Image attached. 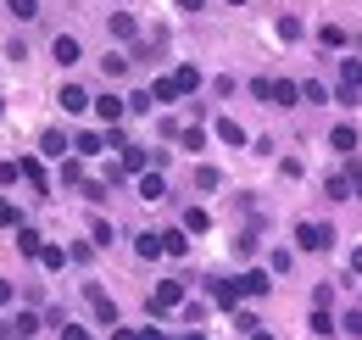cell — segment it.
<instances>
[{
    "mask_svg": "<svg viewBox=\"0 0 362 340\" xmlns=\"http://www.w3.org/2000/svg\"><path fill=\"white\" fill-rule=\"evenodd\" d=\"M351 273H362V246H357V251H351Z\"/></svg>",
    "mask_w": 362,
    "mask_h": 340,
    "instance_id": "46",
    "label": "cell"
},
{
    "mask_svg": "<svg viewBox=\"0 0 362 340\" xmlns=\"http://www.w3.org/2000/svg\"><path fill=\"white\" fill-rule=\"evenodd\" d=\"M357 95H362V62L357 56H340V89H334V101L357 106Z\"/></svg>",
    "mask_w": 362,
    "mask_h": 340,
    "instance_id": "1",
    "label": "cell"
},
{
    "mask_svg": "<svg viewBox=\"0 0 362 340\" xmlns=\"http://www.w3.org/2000/svg\"><path fill=\"white\" fill-rule=\"evenodd\" d=\"M173 79H179V89H184V95H195V89H201V67H189V62H184Z\"/></svg>",
    "mask_w": 362,
    "mask_h": 340,
    "instance_id": "23",
    "label": "cell"
},
{
    "mask_svg": "<svg viewBox=\"0 0 362 340\" xmlns=\"http://www.w3.org/2000/svg\"><path fill=\"white\" fill-rule=\"evenodd\" d=\"M0 229H23V212H17L6 196H0Z\"/></svg>",
    "mask_w": 362,
    "mask_h": 340,
    "instance_id": "34",
    "label": "cell"
},
{
    "mask_svg": "<svg viewBox=\"0 0 362 340\" xmlns=\"http://www.w3.org/2000/svg\"><path fill=\"white\" fill-rule=\"evenodd\" d=\"M0 112H6V95H0Z\"/></svg>",
    "mask_w": 362,
    "mask_h": 340,
    "instance_id": "51",
    "label": "cell"
},
{
    "mask_svg": "<svg viewBox=\"0 0 362 340\" xmlns=\"http://www.w3.org/2000/svg\"><path fill=\"white\" fill-rule=\"evenodd\" d=\"M228 6H245V0H228Z\"/></svg>",
    "mask_w": 362,
    "mask_h": 340,
    "instance_id": "50",
    "label": "cell"
},
{
    "mask_svg": "<svg viewBox=\"0 0 362 340\" xmlns=\"http://www.w3.org/2000/svg\"><path fill=\"white\" fill-rule=\"evenodd\" d=\"M323 196H329V201H346V196H351V178H334V173H329V184H323Z\"/></svg>",
    "mask_w": 362,
    "mask_h": 340,
    "instance_id": "29",
    "label": "cell"
},
{
    "mask_svg": "<svg viewBox=\"0 0 362 340\" xmlns=\"http://www.w3.org/2000/svg\"><path fill=\"white\" fill-rule=\"evenodd\" d=\"M134 251L145 256V262H151V256H162L168 246H162V234H139V240H134Z\"/></svg>",
    "mask_w": 362,
    "mask_h": 340,
    "instance_id": "22",
    "label": "cell"
},
{
    "mask_svg": "<svg viewBox=\"0 0 362 340\" xmlns=\"http://www.w3.org/2000/svg\"><path fill=\"white\" fill-rule=\"evenodd\" d=\"M67 151H73V140H67L62 128H45V134H40V157H62V162H67Z\"/></svg>",
    "mask_w": 362,
    "mask_h": 340,
    "instance_id": "7",
    "label": "cell"
},
{
    "mask_svg": "<svg viewBox=\"0 0 362 340\" xmlns=\"http://www.w3.org/2000/svg\"><path fill=\"white\" fill-rule=\"evenodd\" d=\"M40 324H45L40 312H17V318H11V329H17V340H34V335H40Z\"/></svg>",
    "mask_w": 362,
    "mask_h": 340,
    "instance_id": "16",
    "label": "cell"
},
{
    "mask_svg": "<svg viewBox=\"0 0 362 340\" xmlns=\"http://www.w3.org/2000/svg\"><path fill=\"white\" fill-rule=\"evenodd\" d=\"M346 178H351V196H362V168H357V162H351V173H346Z\"/></svg>",
    "mask_w": 362,
    "mask_h": 340,
    "instance_id": "43",
    "label": "cell"
},
{
    "mask_svg": "<svg viewBox=\"0 0 362 340\" xmlns=\"http://www.w3.org/2000/svg\"><path fill=\"white\" fill-rule=\"evenodd\" d=\"M6 6H11L17 23H34V17H40V0H6Z\"/></svg>",
    "mask_w": 362,
    "mask_h": 340,
    "instance_id": "24",
    "label": "cell"
},
{
    "mask_svg": "<svg viewBox=\"0 0 362 340\" xmlns=\"http://www.w3.org/2000/svg\"><path fill=\"white\" fill-rule=\"evenodd\" d=\"M179 95H184V89H179V79H173V73L151 84V101H156V106H168V101H179Z\"/></svg>",
    "mask_w": 362,
    "mask_h": 340,
    "instance_id": "12",
    "label": "cell"
},
{
    "mask_svg": "<svg viewBox=\"0 0 362 340\" xmlns=\"http://www.w3.org/2000/svg\"><path fill=\"white\" fill-rule=\"evenodd\" d=\"M317 45H329V50H340V45H346V28H334V23H329V28H317Z\"/></svg>",
    "mask_w": 362,
    "mask_h": 340,
    "instance_id": "35",
    "label": "cell"
},
{
    "mask_svg": "<svg viewBox=\"0 0 362 340\" xmlns=\"http://www.w3.org/2000/svg\"><path fill=\"white\" fill-rule=\"evenodd\" d=\"M251 95H257V101H273V79H251Z\"/></svg>",
    "mask_w": 362,
    "mask_h": 340,
    "instance_id": "41",
    "label": "cell"
},
{
    "mask_svg": "<svg viewBox=\"0 0 362 340\" xmlns=\"http://www.w3.org/2000/svg\"><path fill=\"white\" fill-rule=\"evenodd\" d=\"M90 240H95V246H112L117 234H112V223H106V217H95V223H90Z\"/></svg>",
    "mask_w": 362,
    "mask_h": 340,
    "instance_id": "31",
    "label": "cell"
},
{
    "mask_svg": "<svg viewBox=\"0 0 362 340\" xmlns=\"http://www.w3.org/2000/svg\"><path fill=\"white\" fill-rule=\"evenodd\" d=\"M50 56H56L62 67H73V62H84V45L73 40V34H56V40H50Z\"/></svg>",
    "mask_w": 362,
    "mask_h": 340,
    "instance_id": "6",
    "label": "cell"
},
{
    "mask_svg": "<svg viewBox=\"0 0 362 340\" xmlns=\"http://www.w3.org/2000/svg\"><path fill=\"white\" fill-rule=\"evenodd\" d=\"M84 301H90V312H95V324H106V329H117V301L106 296V290H100V285H84Z\"/></svg>",
    "mask_w": 362,
    "mask_h": 340,
    "instance_id": "3",
    "label": "cell"
},
{
    "mask_svg": "<svg viewBox=\"0 0 362 340\" xmlns=\"http://www.w3.org/2000/svg\"><path fill=\"white\" fill-rule=\"evenodd\" d=\"M145 307H151V318H156V312H173V307H189V301H184V285H179V279H162V285L151 290Z\"/></svg>",
    "mask_w": 362,
    "mask_h": 340,
    "instance_id": "2",
    "label": "cell"
},
{
    "mask_svg": "<svg viewBox=\"0 0 362 340\" xmlns=\"http://www.w3.org/2000/svg\"><path fill=\"white\" fill-rule=\"evenodd\" d=\"M340 329H346V335H362V307H357V312H346V318H340Z\"/></svg>",
    "mask_w": 362,
    "mask_h": 340,
    "instance_id": "40",
    "label": "cell"
},
{
    "mask_svg": "<svg viewBox=\"0 0 362 340\" xmlns=\"http://www.w3.org/2000/svg\"><path fill=\"white\" fill-rule=\"evenodd\" d=\"M112 34H117V40H134V17H129V11H112Z\"/></svg>",
    "mask_w": 362,
    "mask_h": 340,
    "instance_id": "28",
    "label": "cell"
},
{
    "mask_svg": "<svg viewBox=\"0 0 362 340\" xmlns=\"http://www.w3.org/2000/svg\"><path fill=\"white\" fill-rule=\"evenodd\" d=\"M301 101H329V84H317V79H307V84H301Z\"/></svg>",
    "mask_w": 362,
    "mask_h": 340,
    "instance_id": "37",
    "label": "cell"
},
{
    "mask_svg": "<svg viewBox=\"0 0 362 340\" xmlns=\"http://www.w3.org/2000/svg\"><path fill=\"white\" fill-rule=\"evenodd\" d=\"M56 106H62V112H84V106H90V89L62 84V89H56Z\"/></svg>",
    "mask_w": 362,
    "mask_h": 340,
    "instance_id": "9",
    "label": "cell"
},
{
    "mask_svg": "<svg viewBox=\"0 0 362 340\" xmlns=\"http://www.w3.org/2000/svg\"><path fill=\"white\" fill-rule=\"evenodd\" d=\"M62 184H84V162H78V157L62 162Z\"/></svg>",
    "mask_w": 362,
    "mask_h": 340,
    "instance_id": "32",
    "label": "cell"
},
{
    "mask_svg": "<svg viewBox=\"0 0 362 340\" xmlns=\"http://www.w3.org/2000/svg\"><path fill=\"white\" fill-rule=\"evenodd\" d=\"M139 196H145V201H162V196H168V184H162V168H156V173H139Z\"/></svg>",
    "mask_w": 362,
    "mask_h": 340,
    "instance_id": "13",
    "label": "cell"
},
{
    "mask_svg": "<svg viewBox=\"0 0 362 340\" xmlns=\"http://www.w3.org/2000/svg\"><path fill=\"white\" fill-rule=\"evenodd\" d=\"M23 178V162H0V184H17Z\"/></svg>",
    "mask_w": 362,
    "mask_h": 340,
    "instance_id": "39",
    "label": "cell"
},
{
    "mask_svg": "<svg viewBox=\"0 0 362 340\" xmlns=\"http://www.w3.org/2000/svg\"><path fill=\"white\" fill-rule=\"evenodd\" d=\"M162 246H168V256H184V251H189V240H184V229H168V234H162Z\"/></svg>",
    "mask_w": 362,
    "mask_h": 340,
    "instance_id": "27",
    "label": "cell"
},
{
    "mask_svg": "<svg viewBox=\"0 0 362 340\" xmlns=\"http://www.w3.org/2000/svg\"><path fill=\"white\" fill-rule=\"evenodd\" d=\"M189 340H201V335H189Z\"/></svg>",
    "mask_w": 362,
    "mask_h": 340,
    "instance_id": "52",
    "label": "cell"
},
{
    "mask_svg": "<svg viewBox=\"0 0 362 340\" xmlns=\"http://www.w3.org/2000/svg\"><path fill=\"white\" fill-rule=\"evenodd\" d=\"M100 151H112V134H78V140H73V157H100Z\"/></svg>",
    "mask_w": 362,
    "mask_h": 340,
    "instance_id": "8",
    "label": "cell"
},
{
    "mask_svg": "<svg viewBox=\"0 0 362 340\" xmlns=\"http://www.w3.org/2000/svg\"><path fill=\"white\" fill-rule=\"evenodd\" d=\"M11 296H17V290H11V279H0V307H11Z\"/></svg>",
    "mask_w": 362,
    "mask_h": 340,
    "instance_id": "44",
    "label": "cell"
},
{
    "mask_svg": "<svg viewBox=\"0 0 362 340\" xmlns=\"http://www.w3.org/2000/svg\"><path fill=\"white\" fill-rule=\"evenodd\" d=\"M279 40L296 45V40H301V23H296V17H279Z\"/></svg>",
    "mask_w": 362,
    "mask_h": 340,
    "instance_id": "38",
    "label": "cell"
},
{
    "mask_svg": "<svg viewBox=\"0 0 362 340\" xmlns=\"http://www.w3.org/2000/svg\"><path fill=\"white\" fill-rule=\"evenodd\" d=\"M139 340H162V329H139Z\"/></svg>",
    "mask_w": 362,
    "mask_h": 340,
    "instance_id": "48",
    "label": "cell"
},
{
    "mask_svg": "<svg viewBox=\"0 0 362 340\" xmlns=\"http://www.w3.org/2000/svg\"><path fill=\"white\" fill-rule=\"evenodd\" d=\"M212 128H218V140H223V145H240V151H245V128L234 123V118H218Z\"/></svg>",
    "mask_w": 362,
    "mask_h": 340,
    "instance_id": "14",
    "label": "cell"
},
{
    "mask_svg": "<svg viewBox=\"0 0 362 340\" xmlns=\"http://www.w3.org/2000/svg\"><path fill=\"white\" fill-rule=\"evenodd\" d=\"M145 162H151V157H145L139 145H123V173H145Z\"/></svg>",
    "mask_w": 362,
    "mask_h": 340,
    "instance_id": "25",
    "label": "cell"
},
{
    "mask_svg": "<svg viewBox=\"0 0 362 340\" xmlns=\"http://www.w3.org/2000/svg\"><path fill=\"white\" fill-rule=\"evenodd\" d=\"M23 178H28L34 190H45V162H40V157H23Z\"/></svg>",
    "mask_w": 362,
    "mask_h": 340,
    "instance_id": "21",
    "label": "cell"
},
{
    "mask_svg": "<svg viewBox=\"0 0 362 340\" xmlns=\"http://www.w3.org/2000/svg\"><path fill=\"white\" fill-rule=\"evenodd\" d=\"M329 145H334L340 157H351V151H357V128H351V123H340L334 134H329Z\"/></svg>",
    "mask_w": 362,
    "mask_h": 340,
    "instance_id": "15",
    "label": "cell"
},
{
    "mask_svg": "<svg viewBox=\"0 0 362 340\" xmlns=\"http://www.w3.org/2000/svg\"><path fill=\"white\" fill-rule=\"evenodd\" d=\"M296 246H301V251H329V246H334V229H329V223H301V229H296Z\"/></svg>",
    "mask_w": 362,
    "mask_h": 340,
    "instance_id": "4",
    "label": "cell"
},
{
    "mask_svg": "<svg viewBox=\"0 0 362 340\" xmlns=\"http://www.w3.org/2000/svg\"><path fill=\"white\" fill-rule=\"evenodd\" d=\"M17 251H23V256H45V234L23 223V229H17Z\"/></svg>",
    "mask_w": 362,
    "mask_h": 340,
    "instance_id": "11",
    "label": "cell"
},
{
    "mask_svg": "<svg viewBox=\"0 0 362 340\" xmlns=\"http://www.w3.org/2000/svg\"><path fill=\"white\" fill-rule=\"evenodd\" d=\"M179 145L184 151H201L206 145V128H179Z\"/></svg>",
    "mask_w": 362,
    "mask_h": 340,
    "instance_id": "30",
    "label": "cell"
},
{
    "mask_svg": "<svg viewBox=\"0 0 362 340\" xmlns=\"http://www.w3.org/2000/svg\"><path fill=\"white\" fill-rule=\"evenodd\" d=\"M100 67H106V79H123V73H129V56H106Z\"/></svg>",
    "mask_w": 362,
    "mask_h": 340,
    "instance_id": "36",
    "label": "cell"
},
{
    "mask_svg": "<svg viewBox=\"0 0 362 340\" xmlns=\"http://www.w3.org/2000/svg\"><path fill=\"white\" fill-rule=\"evenodd\" d=\"M251 340H273V335H268V329H257V335H251Z\"/></svg>",
    "mask_w": 362,
    "mask_h": 340,
    "instance_id": "49",
    "label": "cell"
},
{
    "mask_svg": "<svg viewBox=\"0 0 362 340\" xmlns=\"http://www.w3.org/2000/svg\"><path fill=\"white\" fill-rule=\"evenodd\" d=\"M307 324H313V335H334V329H340V324H334V318H329V307H313V318H307Z\"/></svg>",
    "mask_w": 362,
    "mask_h": 340,
    "instance_id": "20",
    "label": "cell"
},
{
    "mask_svg": "<svg viewBox=\"0 0 362 340\" xmlns=\"http://www.w3.org/2000/svg\"><path fill=\"white\" fill-rule=\"evenodd\" d=\"M179 6H184V11H201V6H206V0H179Z\"/></svg>",
    "mask_w": 362,
    "mask_h": 340,
    "instance_id": "47",
    "label": "cell"
},
{
    "mask_svg": "<svg viewBox=\"0 0 362 340\" xmlns=\"http://www.w3.org/2000/svg\"><path fill=\"white\" fill-rule=\"evenodd\" d=\"M218 184H223L218 168H195V190H218Z\"/></svg>",
    "mask_w": 362,
    "mask_h": 340,
    "instance_id": "33",
    "label": "cell"
},
{
    "mask_svg": "<svg viewBox=\"0 0 362 340\" xmlns=\"http://www.w3.org/2000/svg\"><path fill=\"white\" fill-rule=\"evenodd\" d=\"M240 296H268L273 290V268H245V279H234Z\"/></svg>",
    "mask_w": 362,
    "mask_h": 340,
    "instance_id": "5",
    "label": "cell"
},
{
    "mask_svg": "<svg viewBox=\"0 0 362 340\" xmlns=\"http://www.w3.org/2000/svg\"><path fill=\"white\" fill-rule=\"evenodd\" d=\"M95 112H100V123L117 128V118L129 112V101H123V95H100V101H95Z\"/></svg>",
    "mask_w": 362,
    "mask_h": 340,
    "instance_id": "10",
    "label": "cell"
},
{
    "mask_svg": "<svg viewBox=\"0 0 362 340\" xmlns=\"http://www.w3.org/2000/svg\"><path fill=\"white\" fill-rule=\"evenodd\" d=\"M301 101V84H290V79H273V106H296Z\"/></svg>",
    "mask_w": 362,
    "mask_h": 340,
    "instance_id": "17",
    "label": "cell"
},
{
    "mask_svg": "<svg viewBox=\"0 0 362 340\" xmlns=\"http://www.w3.org/2000/svg\"><path fill=\"white\" fill-rule=\"evenodd\" d=\"M62 340H90V329L84 324H62Z\"/></svg>",
    "mask_w": 362,
    "mask_h": 340,
    "instance_id": "42",
    "label": "cell"
},
{
    "mask_svg": "<svg viewBox=\"0 0 362 340\" xmlns=\"http://www.w3.org/2000/svg\"><path fill=\"white\" fill-rule=\"evenodd\" d=\"M40 262H45V273H62V268H67L73 256L62 251V246H45V256H40Z\"/></svg>",
    "mask_w": 362,
    "mask_h": 340,
    "instance_id": "26",
    "label": "cell"
},
{
    "mask_svg": "<svg viewBox=\"0 0 362 340\" xmlns=\"http://www.w3.org/2000/svg\"><path fill=\"white\" fill-rule=\"evenodd\" d=\"M212 301H218V307H234V301H240V285H234V279H212Z\"/></svg>",
    "mask_w": 362,
    "mask_h": 340,
    "instance_id": "19",
    "label": "cell"
},
{
    "mask_svg": "<svg viewBox=\"0 0 362 340\" xmlns=\"http://www.w3.org/2000/svg\"><path fill=\"white\" fill-rule=\"evenodd\" d=\"M112 340H139V329H112Z\"/></svg>",
    "mask_w": 362,
    "mask_h": 340,
    "instance_id": "45",
    "label": "cell"
},
{
    "mask_svg": "<svg viewBox=\"0 0 362 340\" xmlns=\"http://www.w3.org/2000/svg\"><path fill=\"white\" fill-rule=\"evenodd\" d=\"M206 229H212V212H206V207H189V212H184V234H206Z\"/></svg>",
    "mask_w": 362,
    "mask_h": 340,
    "instance_id": "18",
    "label": "cell"
}]
</instances>
